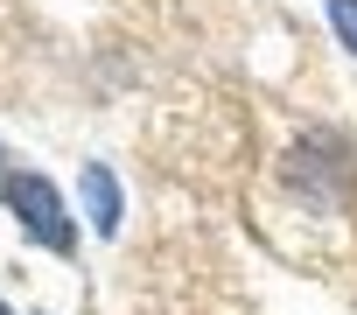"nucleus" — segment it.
Here are the masks:
<instances>
[{
    "label": "nucleus",
    "mask_w": 357,
    "mask_h": 315,
    "mask_svg": "<svg viewBox=\"0 0 357 315\" xmlns=\"http://www.w3.org/2000/svg\"><path fill=\"white\" fill-rule=\"evenodd\" d=\"M8 210H15L22 231L43 238L50 252H77V224H70V210H63V197H56L50 176H8Z\"/></svg>",
    "instance_id": "obj_1"
},
{
    "label": "nucleus",
    "mask_w": 357,
    "mask_h": 315,
    "mask_svg": "<svg viewBox=\"0 0 357 315\" xmlns=\"http://www.w3.org/2000/svg\"><path fill=\"white\" fill-rule=\"evenodd\" d=\"M0 162H8V154H0Z\"/></svg>",
    "instance_id": "obj_5"
},
{
    "label": "nucleus",
    "mask_w": 357,
    "mask_h": 315,
    "mask_svg": "<svg viewBox=\"0 0 357 315\" xmlns=\"http://www.w3.org/2000/svg\"><path fill=\"white\" fill-rule=\"evenodd\" d=\"M0 315H8V301H0Z\"/></svg>",
    "instance_id": "obj_4"
},
{
    "label": "nucleus",
    "mask_w": 357,
    "mask_h": 315,
    "mask_svg": "<svg viewBox=\"0 0 357 315\" xmlns=\"http://www.w3.org/2000/svg\"><path fill=\"white\" fill-rule=\"evenodd\" d=\"M77 190H84V217H91V231L112 238V231H119V183H112V169L91 162V169L77 176Z\"/></svg>",
    "instance_id": "obj_2"
},
{
    "label": "nucleus",
    "mask_w": 357,
    "mask_h": 315,
    "mask_svg": "<svg viewBox=\"0 0 357 315\" xmlns=\"http://www.w3.org/2000/svg\"><path fill=\"white\" fill-rule=\"evenodd\" d=\"M322 8H329V29H336V43L357 56V0H322Z\"/></svg>",
    "instance_id": "obj_3"
}]
</instances>
